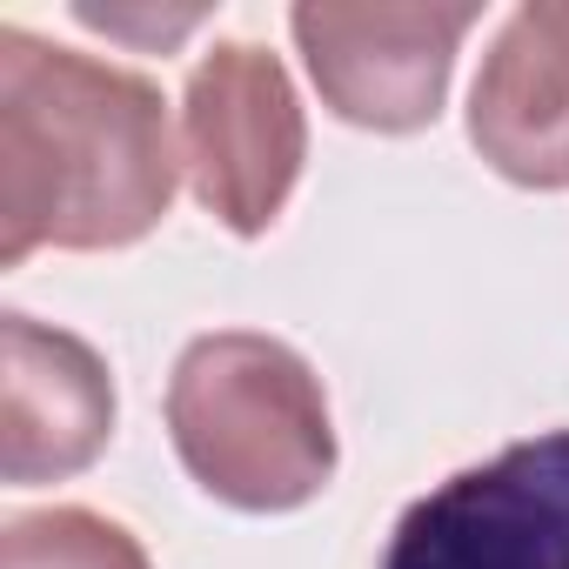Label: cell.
<instances>
[{
	"mask_svg": "<svg viewBox=\"0 0 569 569\" xmlns=\"http://www.w3.org/2000/svg\"><path fill=\"white\" fill-rule=\"evenodd\" d=\"M168 101L148 74L0 28V268L34 248L101 254L174 208Z\"/></svg>",
	"mask_w": 569,
	"mask_h": 569,
	"instance_id": "obj_1",
	"label": "cell"
},
{
	"mask_svg": "<svg viewBox=\"0 0 569 569\" xmlns=\"http://www.w3.org/2000/svg\"><path fill=\"white\" fill-rule=\"evenodd\" d=\"M168 436L181 469L248 516H289L336 482L322 376L254 329H214L181 349L168 376Z\"/></svg>",
	"mask_w": 569,
	"mask_h": 569,
	"instance_id": "obj_2",
	"label": "cell"
},
{
	"mask_svg": "<svg viewBox=\"0 0 569 569\" xmlns=\"http://www.w3.org/2000/svg\"><path fill=\"white\" fill-rule=\"evenodd\" d=\"M181 134L194 201L241 241L268 234L309 161V121L289 68L254 41H214L188 74Z\"/></svg>",
	"mask_w": 569,
	"mask_h": 569,
	"instance_id": "obj_3",
	"label": "cell"
},
{
	"mask_svg": "<svg viewBox=\"0 0 569 569\" xmlns=\"http://www.w3.org/2000/svg\"><path fill=\"white\" fill-rule=\"evenodd\" d=\"M382 569H569V429L509 442L416 496Z\"/></svg>",
	"mask_w": 569,
	"mask_h": 569,
	"instance_id": "obj_4",
	"label": "cell"
},
{
	"mask_svg": "<svg viewBox=\"0 0 569 569\" xmlns=\"http://www.w3.org/2000/svg\"><path fill=\"white\" fill-rule=\"evenodd\" d=\"M469 28L476 8H336V0H309L289 14V34L309 61L322 108L369 134H416L442 114Z\"/></svg>",
	"mask_w": 569,
	"mask_h": 569,
	"instance_id": "obj_5",
	"label": "cell"
},
{
	"mask_svg": "<svg viewBox=\"0 0 569 569\" xmlns=\"http://www.w3.org/2000/svg\"><path fill=\"white\" fill-rule=\"evenodd\" d=\"M114 442L108 362L34 316L0 322V476L14 489L68 482Z\"/></svg>",
	"mask_w": 569,
	"mask_h": 569,
	"instance_id": "obj_6",
	"label": "cell"
},
{
	"mask_svg": "<svg viewBox=\"0 0 569 569\" xmlns=\"http://www.w3.org/2000/svg\"><path fill=\"white\" fill-rule=\"evenodd\" d=\"M469 141L516 188H569V0L516 8L469 88Z\"/></svg>",
	"mask_w": 569,
	"mask_h": 569,
	"instance_id": "obj_7",
	"label": "cell"
},
{
	"mask_svg": "<svg viewBox=\"0 0 569 569\" xmlns=\"http://www.w3.org/2000/svg\"><path fill=\"white\" fill-rule=\"evenodd\" d=\"M0 569H154V562L134 542V529H121L114 516L54 502V509H28L8 522Z\"/></svg>",
	"mask_w": 569,
	"mask_h": 569,
	"instance_id": "obj_8",
	"label": "cell"
},
{
	"mask_svg": "<svg viewBox=\"0 0 569 569\" xmlns=\"http://www.w3.org/2000/svg\"><path fill=\"white\" fill-rule=\"evenodd\" d=\"M74 21L81 28H94V34H108V41H128V48H148V54H161V48H174V41H188L201 21H208V8H181V14H134V8H74Z\"/></svg>",
	"mask_w": 569,
	"mask_h": 569,
	"instance_id": "obj_9",
	"label": "cell"
}]
</instances>
